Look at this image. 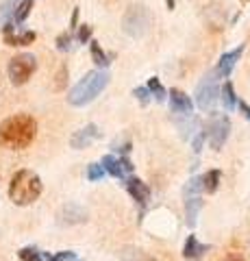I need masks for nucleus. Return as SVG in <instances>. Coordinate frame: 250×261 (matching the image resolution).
Instances as JSON below:
<instances>
[{"instance_id": "20", "label": "nucleus", "mask_w": 250, "mask_h": 261, "mask_svg": "<svg viewBox=\"0 0 250 261\" xmlns=\"http://www.w3.org/2000/svg\"><path fill=\"white\" fill-rule=\"evenodd\" d=\"M146 89L150 92V96L155 98L157 102H165L168 100V89L161 85V81L157 76H150L148 79V83H146Z\"/></svg>"}, {"instance_id": "13", "label": "nucleus", "mask_w": 250, "mask_h": 261, "mask_svg": "<svg viewBox=\"0 0 250 261\" xmlns=\"http://www.w3.org/2000/svg\"><path fill=\"white\" fill-rule=\"evenodd\" d=\"M100 137H102V133H100L98 126H96V124H87V126L76 130V133L70 137V146H72V148H76V150H80V148H87L92 142L100 140Z\"/></svg>"}, {"instance_id": "10", "label": "nucleus", "mask_w": 250, "mask_h": 261, "mask_svg": "<svg viewBox=\"0 0 250 261\" xmlns=\"http://www.w3.org/2000/svg\"><path fill=\"white\" fill-rule=\"evenodd\" d=\"M126 192L133 196V200L140 205V209L144 211L148 205V200H150V187L142 181V178H137V176H126Z\"/></svg>"}, {"instance_id": "5", "label": "nucleus", "mask_w": 250, "mask_h": 261, "mask_svg": "<svg viewBox=\"0 0 250 261\" xmlns=\"http://www.w3.org/2000/svg\"><path fill=\"white\" fill-rule=\"evenodd\" d=\"M35 70H37V59H35V55H31V53L15 55L9 61V68H7L13 85H24L35 74Z\"/></svg>"}, {"instance_id": "34", "label": "nucleus", "mask_w": 250, "mask_h": 261, "mask_svg": "<svg viewBox=\"0 0 250 261\" xmlns=\"http://www.w3.org/2000/svg\"><path fill=\"white\" fill-rule=\"evenodd\" d=\"M224 261H244V257L237 255V252H229L227 259H224Z\"/></svg>"}, {"instance_id": "25", "label": "nucleus", "mask_w": 250, "mask_h": 261, "mask_svg": "<svg viewBox=\"0 0 250 261\" xmlns=\"http://www.w3.org/2000/svg\"><path fill=\"white\" fill-rule=\"evenodd\" d=\"M76 42L78 44H90L92 42V24H80L76 31Z\"/></svg>"}, {"instance_id": "23", "label": "nucleus", "mask_w": 250, "mask_h": 261, "mask_svg": "<svg viewBox=\"0 0 250 261\" xmlns=\"http://www.w3.org/2000/svg\"><path fill=\"white\" fill-rule=\"evenodd\" d=\"M20 0H5L3 7H0V15H3V22H11L13 20V13L18 9Z\"/></svg>"}, {"instance_id": "8", "label": "nucleus", "mask_w": 250, "mask_h": 261, "mask_svg": "<svg viewBox=\"0 0 250 261\" xmlns=\"http://www.w3.org/2000/svg\"><path fill=\"white\" fill-rule=\"evenodd\" d=\"M207 130V137H209V144H211L213 150H220L224 144L229 140V133H231V122L227 116H215L209 126L205 128Z\"/></svg>"}, {"instance_id": "35", "label": "nucleus", "mask_w": 250, "mask_h": 261, "mask_svg": "<svg viewBox=\"0 0 250 261\" xmlns=\"http://www.w3.org/2000/svg\"><path fill=\"white\" fill-rule=\"evenodd\" d=\"M76 22H78V7H76V9L74 11H72V29H76Z\"/></svg>"}, {"instance_id": "18", "label": "nucleus", "mask_w": 250, "mask_h": 261, "mask_svg": "<svg viewBox=\"0 0 250 261\" xmlns=\"http://www.w3.org/2000/svg\"><path fill=\"white\" fill-rule=\"evenodd\" d=\"M90 53H92V59L94 63L98 65V70H104V68H109V63L114 61V55H107L100 48L98 42H90Z\"/></svg>"}, {"instance_id": "27", "label": "nucleus", "mask_w": 250, "mask_h": 261, "mask_svg": "<svg viewBox=\"0 0 250 261\" xmlns=\"http://www.w3.org/2000/svg\"><path fill=\"white\" fill-rule=\"evenodd\" d=\"M111 148L116 150L118 157H126V152L133 148V144H131V142H126V140H118V142L111 144Z\"/></svg>"}, {"instance_id": "17", "label": "nucleus", "mask_w": 250, "mask_h": 261, "mask_svg": "<svg viewBox=\"0 0 250 261\" xmlns=\"http://www.w3.org/2000/svg\"><path fill=\"white\" fill-rule=\"evenodd\" d=\"M220 170H209V172H205L203 176H198V187H200V192H205V194H213L217 187H220Z\"/></svg>"}, {"instance_id": "3", "label": "nucleus", "mask_w": 250, "mask_h": 261, "mask_svg": "<svg viewBox=\"0 0 250 261\" xmlns=\"http://www.w3.org/2000/svg\"><path fill=\"white\" fill-rule=\"evenodd\" d=\"M44 192L42 178H39L33 170H18L11 176L9 183V198L13 205L18 207H26L31 202H35Z\"/></svg>"}, {"instance_id": "21", "label": "nucleus", "mask_w": 250, "mask_h": 261, "mask_svg": "<svg viewBox=\"0 0 250 261\" xmlns=\"http://www.w3.org/2000/svg\"><path fill=\"white\" fill-rule=\"evenodd\" d=\"M31 9H33V0H20V5H18V9H15V13H13V24L18 27V24H22L24 20L29 18V13H31Z\"/></svg>"}, {"instance_id": "16", "label": "nucleus", "mask_w": 250, "mask_h": 261, "mask_svg": "<svg viewBox=\"0 0 250 261\" xmlns=\"http://www.w3.org/2000/svg\"><path fill=\"white\" fill-rule=\"evenodd\" d=\"M87 220V211L78 205H66L59 211V222L63 224H78Z\"/></svg>"}, {"instance_id": "4", "label": "nucleus", "mask_w": 250, "mask_h": 261, "mask_svg": "<svg viewBox=\"0 0 250 261\" xmlns=\"http://www.w3.org/2000/svg\"><path fill=\"white\" fill-rule=\"evenodd\" d=\"M150 27V13L144 5H131L122 18V29L128 37H142Z\"/></svg>"}, {"instance_id": "9", "label": "nucleus", "mask_w": 250, "mask_h": 261, "mask_svg": "<svg viewBox=\"0 0 250 261\" xmlns=\"http://www.w3.org/2000/svg\"><path fill=\"white\" fill-rule=\"evenodd\" d=\"M100 166L104 168V174L114 176V178H126L133 174L135 166L128 157H118V154H104L100 159Z\"/></svg>"}, {"instance_id": "37", "label": "nucleus", "mask_w": 250, "mask_h": 261, "mask_svg": "<svg viewBox=\"0 0 250 261\" xmlns=\"http://www.w3.org/2000/svg\"><path fill=\"white\" fill-rule=\"evenodd\" d=\"M72 261H78V259H72Z\"/></svg>"}, {"instance_id": "15", "label": "nucleus", "mask_w": 250, "mask_h": 261, "mask_svg": "<svg viewBox=\"0 0 250 261\" xmlns=\"http://www.w3.org/2000/svg\"><path fill=\"white\" fill-rule=\"evenodd\" d=\"M209 248H211V246L200 244L196 235H189V238L185 240V246H183V257L189 259V261H198V259H203V255Z\"/></svg>"}, {"instance_id": "36", "label": "nucleus", "mask_w": 250, "mask_h": 261, "mask_svg": "<svg viewBox=\"0 0 250 261\" xmlns=\"http://www.w3.org/2000/svg\"><path fill=\"white\" fill-rule=\"evenodd\" d=\"M168 3V9H174V0H165Z\"/></svg>"}, {"instance_id": "29", "label": "nucleus", "mask_w": 250, "mask_h": 261, "mask_svg": "<svg viewBox=\"0 0 250 261\" xmlns=\"http://www.w3.org/2000/svg\"><path fill=\"white\" fill-rule=\"evenodd\" d=\"M133 96H135L142 105H148V102L152 100V96H150V92H148L146 87H135V89H133Z\"/></svg>"}, {"instance_id": "33", "label": "nucleus", "mask_w": 250, "mask_h": 261, "mask_svg": "<svg viewBox=\"0 0 250 261\" xmlns=\"http://www.w3.org/2000/svg\"><path fill=\"white\" fill-rule=\"evenodd\" d=\"M205 140H207V130H200V133L196 135V140H193V152H200V150H203Z\"/></svg>"}, {"instance_id": "26", "label": "nucleus", "mask_w": 250, "mask_h": 261, "mask_svg": "<svg viewBox=\"0 0 250 261\" xmlns=\"http://www.w3.org/2000/svg\"><path fill=\"white\" fill-rule=\"evenodd\" d=\"M122 261H155V259H152L150 255H146V252H142V250H126Z\"/></svg>"}, {"instance_id": "14", "label": "nucleus", "mask_w": 250, "mask_h": 261, "mask_svg": "<svg viewBox=\"0 0 250 261\" xmlns=\"http://www.w3.org/2000/svg\"><path fill=\"white\" fill-rule=\"evenodd\" d=\"M241 53H244V46H237L235 50L224 53V55L220 57V61H217V65H215V76H217V79H229L231 72H233V68H235V63L239 61Z\"/></svg>"}, {"instance_id": "30", "label": "nucleus", "mask_w": 250, "mask_h": 261, "mask_svg": "<svg viewBox=\"0 0 250 261\" xmlns=\"http://www.w3.org/2000/svg\"><path fill=\"white\" fill-rule=\"evenodd\" d=\"M72 259H74V252L72 250H61L52 257H46V261H72Z\"/></svg>"}, {"instance_id": "7", "label": "nucleus", "mask_w": 250, "mask_h": 261, "mask_svg": "<svg viewBox=\"0 0 250 261\" xmlns=\"http://www.w3.org/2000/svg\"><path fill=\"white\" fill-rule=\"evenodd\" d=\"M183 202H185V224L189 228L196 226L198 220V211L203 207V200H200V187H198V176H193L191 181L185 185L183 190Z\"/></svg>"}, {"instance_id": "31", "label": "nucleus", "mask_w": 250, "mask_h": 261, "mask_svg": "<svg viewBox=\"0 0 250 261\" xmlns=\"http://www.w3.org/2000/svg\"><path fill=\"white\" fill-rule=\"evenodd\" d=\"M66 83H68V68H66V65H61V68H59V74H57V83H54V87H57V89H63V87H66Z\"/></svg>"}, {"instance_id": "1", "label": "nucleus", "mask_w": 250, "mask_h": 261, "mask_svg": "<svg viewBox=\"0 0 250 261\" xmlns=\"http://www.w3.org/2000/svg\"><path fill=\"white\" fill-rule=\"evenodd\" d=\"M37 135V122L29 113H15V116L0 122V146L11 150H22L33 144Z\"/></svg>"}, {"instance_id": "6", "label": "nucleus", "mask_w": 250, "mask_h": 261, "mask_svg": "<svg viewBox=\"0 0 250 261\" xmlns=\"http://www.w3.org/2000/svg\"><path fill=\"white\" fill-rule=\"evenodd\" d=\"M217 96H220V87H217V76H215V70H209L207 74L200 79V83L196 87V94H193V98H196V105L198 109L203 111H209L215 105Z\"/></svg>"}, {"instance_id": "12", "label": "nucleus", "mask_w": 250, "mask_h": 261, "mask_svg": "<svg viewBox=\"0 0 250 261\" xmlns=\"http://www.w3.org/2000/svg\"><path fill=\"white\" fill-rule=\"evenodd\" d=\"M168 100H170V109L174 113H179V116L189 118L193 113V100L185 92H181V89H176V87L170 89L168 92Z\"/></svg>"}, {"instance_id": "28", "label": "nucleus", "mask_w": 250, "mask_h": 261, "mask_svg": "<svg viewBox=\"0 0 250 261\" xmlns=\"http://www.w3.org/2000/svg\"><path fill=\"white\" fill-rule=\"evenodd\" d=\"M72 48V33H63V35L57 37V50L68 53Z\"/></svg>"}, {"instance_id": "11", "label": "nucleus", "mask_w": 250, "mask_h": 261, "mask_svg": "<svg viewBox=\"0 0 250 261\" xmlns=\"http://www.w3.org/2000/svg\"><path fill=\"white\" fill-rule=\"evenodd\" d=\"M3 35H5V42L9 46H29L35 42V31H22L18 33L15 31V24L13 22H5L3 24Z\"/></svg>"}, {"instance_id": "2", "label": "nucleus", "mask_w": 250, "mask_h": 261, "mask_svg": "<svg viewBox=\"0 0 250 261\" xmlns=\"http://www.w3.org/2000/svg\"><path fill=\"white\" fill-rule=\"evenodd\" d=\"M109 72L107 70H92L87 72V74L78 81V83L70 89L68 94V102L72 107H85V105H90L92 100H96L104 89L109 85Z\"/></svg>"}, {"instance_id": "32", "label": "nucleus", "mask_w": 250, "mask_h": 261, "mask_svg": "<svg viewBox=\"0 0 250 261\" xmlns=\"http://www.w3.org/2000/svg\"><path fill=\"white\" fill-rule=\"evenodd\" d=\"M235 109H239V113L244 116L248 122H250V105L246 100H241V98H237V105H235Z\"/></svg>"}, {"instance_id": "24", "label": "nucleus", "mask_w": 250, "mask_h": 261, "mask_svg": "<svg viewBox=\"0 0 250 261\" xmlns=\"http://www.w3.org/2000/svg\"><path fill=\"white\" fill-rule=\"evenodd\" d=\"M104 176H107V174H104V168L100 166V163H90V166H87V178H90L92 183L102 181Z\"/></svg>"}, {"instance_id": "22", "label": "nucleus", "mask_w": 250, "mask_h": 261, "mask_svg": "<svg viewBox=\"0 0 250 261\" xmlns=\"http://www.w3.org/2000/svg\"><path fill=\"white\" fill-rule=\"evenodd\" d=\"M18 257L22 261H44V252L35 246H24L18 250Z\"/></svg>"}, {"instance_id": "19", "label": "nucleus", "mask_w": 250, "mask_h": 261, "mask_svg": "<svg viewBox=\"0 0 250 261\" xmlns=\"http://www.w3.org/2000/svg\"><path fill=\"white\" fill-rule=\"evenodd\" d=\"M224 105V109L227 111H235V105H237V96H235V89H233V83L231 81H227V83L222 85L220 89V96H217Z\"/></svg>"}]
</instances>
